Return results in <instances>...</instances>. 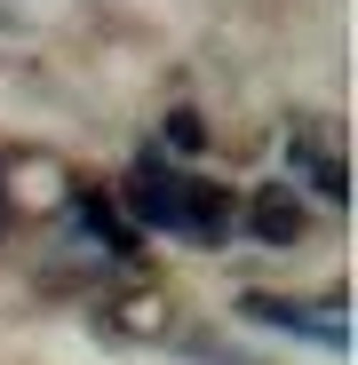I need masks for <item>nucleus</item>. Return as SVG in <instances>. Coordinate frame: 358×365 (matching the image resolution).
<instances>
[{
	"instance_id": "1",
	"label": "nucleus",
	"mask_w": 358,
	"mask_h": 365,
	"mask_svg": "<svg viewBox=\"0 0 358 365\" xmlns=\"http://www.w3.org/2000/svg\"><path fill=\"white\" fill-rule=\"evenodd\" d=\"M128 215L151 222V230H184V238H223L231 230V199L215 191V182L175 175L159 151H144L136 175H128Z\"/></svg>"
},
{
	"instance_id": "5",
	"label": "nucleus",
	"mask_w": 358,
	"mask_h": 365,
	"mask_svg": "<svg viewBox=\"0 0 358 365\" xmlns=\"http://www.w3.org/2000/svg\"><path fill=\"white\" fill-rule=\"evenodd\" d=\"M80 222H88L96 238H111V247H136V230L111 215V199H80Z\"/></svg>"
},
{
	"instance_id": "7",
	"label": "nucleus",
	"mask_w": 358,
	"mask_h": 365,
	"mask_svg": "<svg viewBox=\"0 0 358 365\" xmlns=\"http://www.w3.org/2000/svg\"><path fill=\"white\" fill-rule=\"evenodd\" d=\"M0 215H9V191H0Z\"/></svg>"
},
{
	"instance_id": "4",
	"label": "nucleus",
	"mask_w": 358,
	"mask_h": 365,
	"mask_svg": "<svg viewBox=\"0 0 358 365\" xmlns=\"http://www.w3.org/2000/svg\"><path fill=\"white\" fill-rule=\"evenodd\" d=\"M294 167H303V175L319 182V191H327V199H350V175H342V167H334L327 151H311V143H294Z\"/></svg>"
},
{
	"instance_id": "2",
	"label": "nucleus",
	"mask_w": 358,
	"mask_h": 365,
	"mask_svg": "<svg viewBox=\"0 0 358 365\" xmlns=\"http://www.w3.org/2000/svg\"><path fill=\"white\" fill-rule=\"evenodd\" d=\"M255 326H287L294 341H327V349H342L350 341V318L342 310H319V302H287V294H247L239 302Z\"/></svg>"
},
{
	"instance_id": "6",
	"label": "nucleus",
	"mask_w": 358,
	"mask_h": 365,
	"mask_svg": "<svg viewBox=\"0 0 358 365\" xmlns=\"http://www.w3.org/2000/svg\"><path fill=\"white\" fill-rule=\"evenodd\" d=\"M167 135H175V151H199V143H207V135H199V119H192V111H175V119H167Z\"/></svg>"
},
{
	"instance_id": "3",
	"label": "nucleus",
	"mask_w": 358,
	"mask_h": 365,
	"mask_svg": "<svg viewBox=\"0 0 358 365\" xmlns=\"http://www.w3.org/2000/svg\"><path fill=\"white\" fill-rule=\"evenodd\" d=\"M255 230H263V238H279V247H287V238H303L294 191H263V199H255Z\"/></svg>"
}]
</instances>
